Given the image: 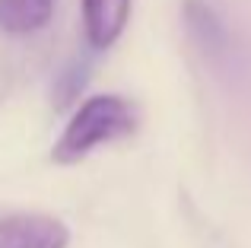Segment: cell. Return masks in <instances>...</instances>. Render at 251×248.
<instances>
[{
    "mask_svg": "<svg viewBox=\"0 0 251 248\" xmlns=\"http://www.w3.org/2000/svg\"><path fill=\"white\" fill-rule=\"evenodd\" d=\"M134 130H137V108L124 96H115V93L89 96L70 115L64 134L57 137L54 149H51V159L57 166H76L92 149L115 143L121 137L134 134Z\"/></svg>",
    "mask_w": 251,
    "mask_h": 248,
    "instance_id": "cell-1",
    "label": "cell"
},
{
    "mask_svg": "<svg viewBox=\"0 0 251 248\" xmlns=\"http://www.w3.org/2000/svg\"><path fill=\"white\" fill-rule=\"evenodd\" d=\"M70 229L48 213H0V248H67Z\"/></svg>",
    "mask_w": 251,
    "mask_h": 248,
    "instance_id": "cell-2",
    "label": "cell"
},
{
    "mask_svg": "<svg viewBox=\"0 0 251 248\" xmlns=\"http://www.w3.org/2000/svg\"><path fill=\"white\" fill-rule=\"evenodd\" d=\"M130 19V0H83V32L96 51H105L121 38Z\"/></svg>",
    "mask_w": 251,
    "mask_h": 248,
    "instance_id": "cell-3",
    "label": "cell"
},
{
    "mask_svg": "<svg viewBox=\"0 0 251 248\" xmlns=\"http://www.w3.org/2000/svg\"><path fill=\"white\" fill-rule=\"evenodd\" d=\"M54 16V0H0V32L25 38L42 32Z\"/></svg>",
    "mask_w": 251,
    "mask_h": 248,
    "instance_id": "cell-4",
    "label": "cell"
},
{
    "mask_svg": "<svg viewBox=\"0 0 251 248\" xmlns=\"http://www.w3.org/2000/svg\"><path fill=\"white\" fill-rule=\"evenodd\" d=\"M188 23H191V29H194V35L201 38L203 48H220L223 45V25H220V19L213 16V10H210L207 3L191 0L188 3Z\"/></svg>",
    "mask_w": 251,
    "mask_h": 248,
    "instance_id": "cell-5",
    "label": "cell"
}]
</instances>
